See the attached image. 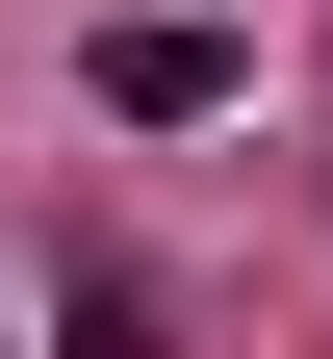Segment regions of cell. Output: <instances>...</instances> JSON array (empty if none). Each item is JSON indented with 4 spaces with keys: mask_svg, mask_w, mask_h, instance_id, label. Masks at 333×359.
I'll return each instance as SVG.
<instances>
[{
    "mask_svg": "<svg viewBox=\"0 0 333 359\" xmlns=\"http://www.w3.org/2000/svg\"><path fill=\"white\" fill-rule=\"evenodd\" d=\"M77 77H103L128 128H231V103H257V52H231V26H103Z\"/></svg>",
    "mask_w": 333,
    "mask_h": 359,
    "instance_id": "cell-1",
    "label": "cell"
},
{
    "mask_svg": "<svg viewBox=\"0 0 333 359\" xmlns=\"http://www.w3.org/2000/svg\"><path fill=\"white\" fill-rule=\"evenodd\" d=\"M52 359H179V308H154V257H52Z\"/></svg>",
    "mask_w": 333,
    "mask_h": 359,
    "instance_id": "cell-2",
    "label": "cell"
}]
</instances>
